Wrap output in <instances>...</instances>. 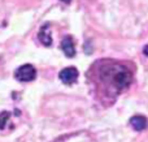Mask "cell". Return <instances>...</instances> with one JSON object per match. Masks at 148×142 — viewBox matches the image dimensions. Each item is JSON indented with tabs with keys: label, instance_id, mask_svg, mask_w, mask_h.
<instances>
[{
	"label": "cell",
	"instance_id": "9",
	"mask_svg": "<svg viewBox=\"0 0 148 142\" xmlns=\"http://www.w3.org/2000/svg\"><path fill=\"white\" fill-rule=\"evenodd\" d=\"M60 1H62V3H66V4H69L72 0H60Z\"/></svg>",
	"mask_w": 148,
	"mask_h": 142
},
{
	"label": "cell",
	"instance_id": "4",
	"mask_svg": "<svg viewBox=\"0 0 148 142\" xmlns=\"http://www.w3.org/2000/svg\"><path fill=\"white\" fill-rule=\"evenodd\" d=\"M61 50L68 57L75 56V47H74V42L72 37H65L61 42Z\"/></svg>",
	"mask_w": 148,
	"mask_h": 142
},
{
	"label": "cell",
	"instance_id": "5",
	"mask_svg": "<svg viewBox=\"0 0 148 142\" xmlns=\"http://www.w3.org/2000/svg\"><path fill=\"white\" fill-rule=\"evenodd\" d=\"M38 38H39V41H40V43H43L44 46L49 47L52 44V37H51V33H49V23L48 22L42 26L40 31H39V34H38Z\"/></svg>",
	"mask_w": 148,
	"mask_h": 142
},
{
	"label": "cell",
	"instance_id": "3",
	"mask_svg": "<svg viewBox=\"0 0 148 142\" xmlns=\"http://www.w3.org/2000/svg\"><path fill=\"white\" fill-rule=\"evenodd\" d=\"M59 77L65 85H72V83H74L78 80V70L73 67L65 68V69H62L61 72H60Z\"/></svg>",
	"mask_w": 148,
	"mask_h": 142
},
{
	"label": "cell",
	"instance_id": "1",
	"mask_svg": "<svg viewBox=\"0 0 148 142\" xmlns=\"http://www.w3.org/2000/svg\"><path fill=\"white\" fill-rule=\"evenodd\" d=\"M107 73L112 76V85L117 88L118 90L126 89L133 81V76H131L130 70L125 67H121V65H114L113 68L108 69Z\"/></svg>",
	"mask_w": 148,
	"mask_h": 142
},
{
	"label": "cell",
	"instance_id": "6",
	"mask_svg": "<svg viewBox=\"0 0 148 142\" xmlns=\"http://www.w3.org/2000/svg\"><path fill=\"white\" fill-rule=\"evenodd\" d=\"M130 125L134 128L135 130H144L148 125V121H147V117L143 116V115H135L130 119Z\"/></svg>",
	"mask_w": 148,
	"mask_h": 142
},
{
	"label": "cell",
	"instance_id": "7",
	"mask_svg": "<svg viewBox=\"0 0 148 142\" xmlns=\"http://www.w3.org/2000/svg\"><path fill=\"white\" fill-rule=\"evenodd\" d=\"M9 116L10 114L8 111H3L0 114V129H4L5 125H7V121L9 120Z\"/></svg>",
	"mask_w": 148,
	"mask_h": 142
},
{
	"label": "cell",
	"instance_id": "8",
	"mask_svg": "<svg viewBox=\"0 0 148 142\" xmlns=\"http://www.w3.org/2000/svg\"><path fill=\"white\" fill-rule=\"evenodd\" d=\"M143 52H144V55H146V56H148V46H146V47H144Z\"/></svg>",
	"mask_w": 148,
	"mask_h": 142
},
{
	"label": "cell",
	"instance_id": "2",
	"mask_svg": "<svg viewBox=\"0 0 148 142\" xmlns=\"http://www.w3.org/2000/svg\"><path fill=\"white\" fill-rule=\"evenodd\" d=\"M14 77L17 78L18 81H21V82H30V81L35 80L36 69L31 64H25L16 69Z\"/></svg>",
	"mask_w": 148,
	"mask_h": 142
}]
</instances>
